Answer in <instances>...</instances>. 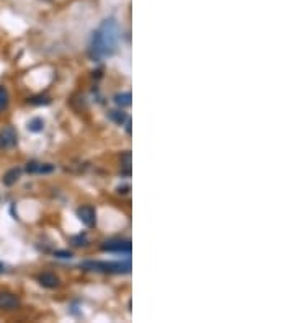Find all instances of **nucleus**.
I'll return each instance as SVG.
<instances>
[{
  "instance_id": "nucleus-1",
  "label": "nucleus",
  "mask_w": 294,
  "mask_h": 323,
  "mask_svg": "<svg viewBox=\"0 0 294 323\" xmlns=\"http://www.w3.org/2000/svg\"><path fill=\"white\" fill-rule=\"evenodd\" d=\"M118 23L115 22V18H108L98 26V30L93 33L92 41H90V57L100 60L106 56H111L116 51L118 44Z\"/></svg>"
},
{
  "instance_id": "nucleus-2",
  "label": "nucleus",
  "mask_w": 294,
  "mask_h": 323,
  "mask_svg": "<svg viewBox=\"0 0 294 323\" xmlns=\"http://www.w3.org/2000/svg\"><path fill=\"white\" fill-rule=\"evenodd\" d=\"M84 268L93 269V271H103V273H129L131 263L124 261V263H102V261H87L84 263Z\"/></svg>"
},
{
  "instance_id": "nucleus-3",
  "label": "nucleus",
  "mask_w": 294,
  "mask_h": 323,
  "mask_svg": "<svg viewBox=\"0 0 294 323\" xmlns=\"http://www.w3.org/2000/svg\"><path fill=\"white\" fill-rule=\"evenodd\" d=\"M102 250L110 252V253L129 255L131 253V241L129 240H108L102 245Z\"/></svg>"
},
{
  "instance_id": "nucleus-4",
  "label": "nucleus",
  "mask_w": 294,
  "mask_h": 323,
  "mask_svg": "<svg viewBox=\"0 0 294 323\" xmlns=\"http://www.w3.org/2000/svg\"><path fill=\"white\" fill-rule=\"evenodd\" d=\"M17 131L12 126H7L0 131V149H12V147L17 145Z\"/></svg>"
},
{
  "instance_id": "nucleus-5",
  "label": "nucleus",
  "mask_w": 294,
  "mask_h": 323,
  "mask_svg": "<svg viewBox=\"0 0 294 323\" xmlns=\"http://www.w3.org/2000/svg\"><path fill=\"white\" fill-rule=\"evenodd\" d=\"M77 215H79L80 222H82V224L87 225V227H93V225L97 224V212H95V209H93V207H90V206H82V207H79Z\"/></svg>"
},
{
  "instance_id": "nucleus-6",
  "label": "nucleus",
  "mask_w": 294,
  "mask_h": 323,
  "mask_svg": "<svg viewBox=\"0 0 294 323\" xmlns=\"http://www.w3.org/2000/svg\"><path fill=\"white\" fill-rule=\"evenodd\" d=\"M18 305H20V300L15 294L0 292V308H2V310H15Z\"/></svg>"
},
{
  "instance_id": "nucleus-7",
  "label": "nucleus",
  "mask_w": 294,
  "mask_h": 323,
  "mask_svg": "<svg viewBox=\"0 0 294 323\" xmlns=\"http://www.w3.org/2000/svg\"><path fill=\"white\" fill-rule=\"evenodd\" d=\"M26 172H28V173H51V172H54V165L30 162V164L26 165Z\"/></svg>"
},
{
  "instance_id": "nucleus-8",
  "label": "nucleus",
  "mask_w": 294,
  "mask_h": 323,
  "mask_svg": "<svg viewBox=\"0 0 294 323\" xmlns=\"http://www.w3.org/2000/svg\"><path fill=\"white\" fill-rule=\"evenodd\" d=\"M38 281H39V284H41L43 287H48V289H52V287L59 286V279H57V276L51 274V273H44V274H41V276H39V278H38Z\"/></svg>"
},
{
  "instance_id": "nucleus-9",
  "label": "nucleus",
  "mask_w": 294,
  "mask_h": 323,
  "mask_svg": "<svg viewBox=\"0 0 294 323\" xmlns=\"http://www.w3.org/2000/svg\"><path fill=\"white\" fill-rule=\"evenodd\" d=\"M18 178H20V170H18V168H12V170H9V172L5 173L2 183H4L5 186H12V185L17 183Z\"/></svg>"
},
{
  "instance_id": "nucleus-10",
  "label": "nucleus",
  "mask_w": 294,
  "mask_h": 323,
  "mask_svg": "<svg viewBox=\"0 0 294 323\" xmlns=\"http://www.w3.org/2000/svg\"><path fill=\"white\" fill-rule=\"evenodd\" d=\"M131 100H132V97H131V93H118V95L115 97V103L118 105V106H131Z\"/></svg>"
},
{
  "instance_id": "nucleus-11",
  "label": "nucleus",
  "mask_w": 294,
  "mask_h": 323,
  "mask_svg": "<svg viewBox=\"0 0 294 323\" xmlns=\"http://www.w3.org/2000/svg\"><path fill=\"white\" fill-rule=\"evenodd\" d=\"M110 119L111 121H115L116 124H123V123H126L129 118L126 116V113H123V111H110Z\"/></svg>"
},
{
  "instance_id": "nucleus-12",
  "label": "nucleus",
  "mask_w": 294,
  "mask_h": 323,
  "mask_svg": "<svg viewBox=\"0 0 294 323\" xmlns=\"http://www.w3.org/2000/svg\"><path fill=\"white\" fill-rule=\"evenodd\" d=\"M43 127H44V123H43V119H39V118L31 119L30 123H28V129H30L31 132H39V131H43Z\"/></svg>"
},
{
  "instance_id": "nucleus-13",
  "label": "nucleus",
  "mask_w": 294,
  "mask_h": 323,
  "mask_svg": "<svg viewBox=\"0 0 294 323\" xmlns=\"http://www.w3.org/2000/svg\"><path fill=\"white\" fill-rule=\"evenodd\" d=\"M7 106H9V93L4 87H0V111H4Z\"/></svg>"
},
{
  "instance_id": "nucleus-14",
  "label": "nucleus",
  "mask_w": 294,
  "mask_h": 323,
  "mask_svg": "<svg viewBox=\"0 0 294 323\" xmlns=\"http://www.w3.org/2000/svg\"><path fill=\"white\" fill-rule=\"evenodd\" d=\"M31 105H49L51 100L48 97H33L31 100H28Z\"/></svg>"
},
{
  "instance_id": "nucleus-15",
  "label": "nucleus",
  "mask_w": 294,
  "mask_h": 323,
  "mask_svg": "<svg viewBox=\"0 0 294 323\" xmlns=\"http://www.w3.org/2000/svg\"><path fill=\"white\" fill-rule=\"evenodd\" d=\"M72 241H74V245H77V247L87 245V237H85V235H79V237H74Z\"/></svg>"
},
{
  "instance_id": "nucleus-16",
  "label": "nucleus",
  "mask_w": 294,
  "mask_h": 323,
  "mask_svg": "<svg viewBox=\"0 0 294 323\" xmlns=\"http://www.w3.org/2000/svg\"><path fill=\"white\" fill-rule=\"evenodd\" d=\"M54 257H57V258H72V253L70 252H56Z\"/></svg>"
}]
</instances>
